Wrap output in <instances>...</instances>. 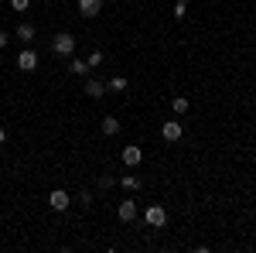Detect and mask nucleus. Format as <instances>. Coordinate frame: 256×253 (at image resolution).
Segmentation results:
<instances>
[{
	"label": "nucleus",
	"mask_w": 256,
	"mask_h": 253,
	"mask_svg": "<svg viewBox=\"0 0 256 253\" xmlns=\"http://www.w3.org/2000/svg\"><path fill=\"white\" fill-rule=\"evenodd\" d=\"M7 45H10V35H4V31H0V52H4Z\"/></svg>",
	"instance_id": "20"
},
{
	"label": "nucleus",
	"mask_w": 256,
	"mask_h": 253,
	"mask_svg": "<svg viewBox=\"0 0 256 253\" xmlns=\"http://www.w3.org/2000/svg\"><path fill=\"white\" fill-rule=\"evenodd\" d=\"M79 11H82V18H96L102 11V0H79Z\"/></svg>",
	"instance_id": "7"
},
{
	"label": "nucleus",
	"mask_w": 256,
	"mask_h": 253,
	"mask_svg": "<svg viewBox=\"0 0 256 253\" xmlns=\"http://www.w3.org/2000/svg\"><path fill=\"white\" fill-rule=\"evenodd\" d=\"M102 93H106V82H99V79H89V82H86V96L89 99H99Z\"/></svg>",
	"instance_id": "9"
},
{
	"label": "nucleus",
	"mask_w": 256,
	"mask_h": 253,
	"mask_svg": "<svg viewBox=\"0 0 256 253\" xmlns=\"http://www.w3.org/2000/svg\"><path fill=\"white\" fill-rule=\"evenodd\" d=\"M116 215L123 219V222H134V219H137V202H120Z\"/></svg>",
	"instance_id": "8"
},
{
	"label": "nucleus",
	"mask_w": 256,
	"mask_h": 253,
	"mask_svg": "<svg viewBox=\"0 0 256 253\" xmlns=\"http://www.w3.org/2000/svg\"><path fill=\"white\" fill-rule=\"evenodd\" d=\"M14 35H18L24 45H31V41H34V28H31V24H18V31H14Z\"/></svg>",
	"instance_id": "10"
},
{
	"label": "nucleus",
	"mask_w": 256,
	"mask_h": 253,
	"mask_svg": "<svg viewBox=\"0 0 256 253\" xmlns=\"http://www.w3.org/2000/svg\"><path fill=\"white\" fill-rule=\"evenodd\" d=\"M160 134H164V140H168V144H174V140H181V134H184V130H181V123H178V120H164Z\"/></svg>",
	"instance_id": "4"
},
{
	"label": "nucleus",
	"mask_w": 256,
	"mask_h": 253,
	"mask_svg": "<svg viewBox=\"0 0 256 253\" xmlns=\"http://www.w3.org/2000/svg\"><path fill=\"white\" fill-rule=\"evenodd\" d=\"M48 202H52V209H55V212H65V209L72 205V198H68V192H62V188H55V192L48 195Z\"/></svg>",
	"instance_id": "5"
},
{
	"label": "nucleus",
	"mask_w": 256,
	"mask_h": 253,
	"mask_svg": "<svg viewBox=\"0 0 256 253\" xmlns=\"http://www.w3.org/2000/svg\"><path fill=\"white\" fill-rule=\"evenodd\" d=\"M68 72H72V76H86V72H89V62L72 59V62H68Z\"/></svg>",
	"instance_id": "12"
},
{
	"label": "nucleus",
	"mask_w": 256,
	"mask_h": 253,
	"mask_svg": "<svg viewBox=\"0 0 256 253\" xmlns=\"http://www.w3.org/2000/svg\"><path fill=\"white\" fill-rule=\"evenodd\" d=\"M113 185H116V178H113V175H102V178H99V188H113Z\"/></svg>",
	"instance_id": "18"
},
{
	"label": "nucleus",
	"mask_w": 256,
	"mask_h": 253,
	"mask_svg": "<svg viewBox=\"0 0 256 253\" xmlns=\"http://www.w3.org/2000/svg\"><path fill=\"white\" fill-rule=\"evenodd\" d=\"M18 69L20 72H34V69H38V52H34L31 45H24V52L18 55Z\"/></svg>",
	"instance_id": "2"
},
{
	"label": "nucleus",
	"mask_w": 256,
	"mask_h": 253,
	"mask_svg": "<svg viewBox=\"0 0 256 253\" xmlns=\"http://www.w3.org/2000/svg\"><path fill=\"white\" fill-rule=\"evenodd\" d=\"M106 86H110L113 93H123V89H126V79H123V76H113L110 82H106Z\"/></svg>",
	"instance_id": "15"
},
{
	"label": "nucleus",
	"mask_w": 256,
	"mask_h": 253,
	"mask_svg": "<svg viewBox=\"0 0 256 253\" xmlns=\"http://www.w3.org/2000/svg\"><path fill=\"white\" fill-rule=\"evenodd\" d=\"M144 219H147V226H154V229H160V226L168 222V212H164V205H150V209L144 212Z\"/></svg>",
	"instance_id": "3"
},
{
	"label": "nucleus",
	"mask_w": 256,
	"mask_h": 253,
	"mask_svg": "<svg viewBox=\"0 0 256 253\" xmlns=\"http://www.w3.org/2000/svg\"><path fill=\"white\" fill-rule=\"evenodd\" d=\"M86 62H89V69H96V65H102V52H92V55H89Z\"/></svg>",
	"instance_id": "17"
},
{
	"label": "nucleus",
	"mask_w": 256,
	"mask_h": 253,
	"mask_svg": "<svg viewBox=\"0 0 256 253\" xmlns=\"http://www.w3.org/2000/svg\"><path fill=\"white\" fill-rule=\"evenodd\" d=\"M120 185H123V188H130V192H137V188H140V178L137 175H126V178H120Z\"/></svg>",
	"instance_id": "14"
},
{
	"label": "nucleus",
	"mask_w": 256,
	"mask_h": 253,
	"mask_svg": "<svg viewBox=\"0 0 256 253\" xmlns=\"http://www.w3.org/2000/svg\"><path fill=\"white\" fill-rule=\"evenodd\" d=\"M10 7H14V11H28V7H31V0H10Z\"/></svg>",
	"instance_id": "19"
},
{
	"label": "nucleus",
	"mask_w": 256,
	"mask_h": 253,
	"mask_svg": "<svg viewBox=\"0 0 256 253\" xmlns=\"http://www.w3.org/2000/svg\"><path fill=\"white\" fill-rule=\"evenodd\" d=\"M52 52H55V55H62V59H68V55L76 52V38H72V35H55Z\"/></svg>",
	"instance_id": "1"
},
{
	"label": "nucleus",
	"mask_w": 256,
	"mask_h": 253,
	"mask_svg": "<svg viewBox=\"0 0 256 253\" xmlns=\"http://www.w3.org/2000/svg\"><path fill=\"white\" fill-rule=\"evenodd\" d=\"M140 161H144V151H140L137 144H130V147H123V164H130V168H137Z\"/></svg>",
	"instance_id": "6"
},
{
	"label": "nucleus",
	"mask_w": 256,
	"mask_h": 253,
	"mask_svg": "<svg viewBox=\"0 0 256 253\" xmlns=\"http://www.w3.org/2000/svg\"><path fill=\"white\" fill-rule=\"evenodd\" d=\"M4 140H7V130H4V127H0V144H4Z\"/></svg>",
	"instance_id": "21"
},
{
	"label": "nucleus",
	"mask_w": 256,
	"mask_h": 253,
	"mask_svg": "<svg viewBox=\"0 0 256 253\" xmlns=\"http://www.w3.org/2000/svg\"><path fill=\"white\" fill-rule=\"evenodd\" d=\"M188 14V0H178L174 4V18H184Z\"/></svg>",
	"instance_id": "16"
},
{
	"label": "nucleus",
	"mask_w": 256,
	"mask_h": 253,
	"mask_svg": "<svg viewBox=\"0 0 256 253\" xmlns=\"http://www.w3.org/2000/svg\"><path fill=\"white\" fill-rule=\"evenodd\" d=\"M171 110H174L178 117H184V113H188V99H184V96H178V99H171Z\"/></svg>",
	"instance_id": "13"
},
{
	"label": "nucleus",
	"mask_w": 256,
	"mask_h": 253,
	"mask_svg": "<svg viewBox=\"0 0 256 253\" xmlns=\"http://www.w3.org/2000/svg\"><path fill=\"white\" fill-rule=\"evenodd\" d=\"M102 134H106V137L120 134V120L116 117H102Z\"/></svg>",
	"instance_id": "11"
}]
</instances>
